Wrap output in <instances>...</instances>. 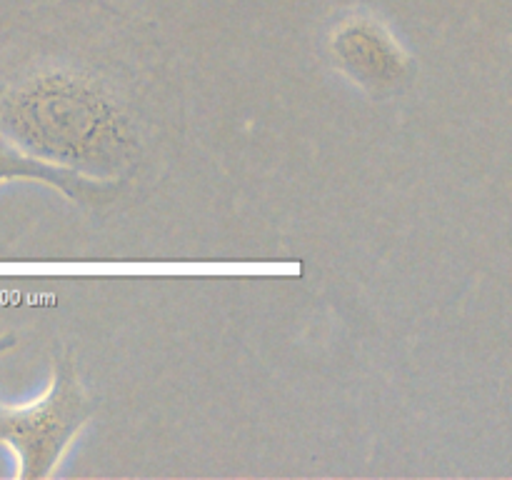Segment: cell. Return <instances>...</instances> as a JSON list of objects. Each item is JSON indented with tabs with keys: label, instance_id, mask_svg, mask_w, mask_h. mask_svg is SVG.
I'll use <instances>...</instances> for the list:
<instances>
[{
	"label": "cell",
	"instance_id": "2",
	"mask_svg": "<svg viewBox=\"0 0 512 480\" xmlns=\"http://www.w3.org/2000/svg\"><path fill=\"white\" fill-rule=\"evenodd\" d=\"M15 345L0 335V353ZM93 415V400L80 385L70 353L58 355L45 393L25 405L0 403V443L18 455V478H48Z\"/></svg>",
	"mask_w": 512,
	"mask_h": 480
},
{
	"label": "cell",
	"instance_id": "4",
	"mask_svg": "<svg viewBox=\"0 0 512 480\" xmlns=\"http://www.w3.org/2000/svg\"><path fill=\"white\" fill-rule=\"evenodd\" d=\"M38 180V183L58 188L73 200H83V203H105L118 195V185L103 183V180L85 178V175L73 173V170L58 168L45 160L33 158L18 145L10 143L3 133H0V183L3 180Z\"/></svg>",
	"mask_w": 512,
	"mask_h": 480
},
{
	"label": "cell",
	"instance_id": "1",
	"mask_svg": "<svg viewBox=\"0 0 512 480\" xmlns=\"http://www.w3.org/2000/svg\"><path fill=\"white\" fill-rule=\"evenodd\" d=\"M0 133L33 158L85 178H123L138 160L133 123L83 75L48 70L0 95Z\"/></svg>",
	"mask_w": 512,
	"mask_h": 480
},
{
	"label": "cell",
	"instance_id": "3",
	"mask_svg": "<svg viewBox=\"0 0 512 480\" xmlns=\"http://www.w3.org/2000/svg\"><path fill=\"white\" fill-rule=\"evenodd\" d=\"M335 65L368 93H393L413 78V58L388 25L370 15H350L330 33Z\"/></svg>",
	"mask_w": 512,
	"mask_h": 480
}]
</instances>
